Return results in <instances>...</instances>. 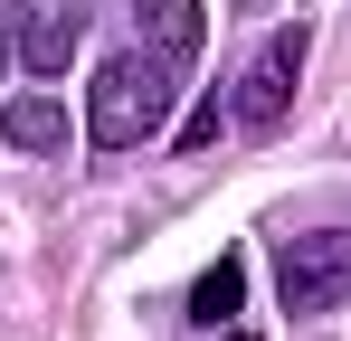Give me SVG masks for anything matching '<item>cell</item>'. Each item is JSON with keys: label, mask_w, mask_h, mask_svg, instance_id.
<instances>
[{"label": "cell", "mask_w": 351, "mask_h": 341, "mask_svg": "<svg viewBox=\"0 0 351 341\" xmlns=\"http://www.w3.org/2000/svg\"><path fill=\"white\" fill-rule=\"evenodd\" d=\"M171 123V57H105L95 66V95H86V142L105 152H133Z\"/></svg>", "instance_id": "6da1fadb"}, {"label": "cell", "mask_w": 351, "mask_h": 341, "mask_svg": "<svg viewBox=\"0 0 351 341\" xmlns=\"http://www.w3.org/2000/svg\"><path fill=\"white\" fill-rule=\"evenodd\" d=\"M276 303H285V313H332V303H351V227L285 237V256H276Z\"/></svg>", "instance_id": "7a4b0ae2"}, {"label": "cell", "mask_w": 351, "mask_h": 341, "mask_svg": "<svg viewBox=\"0 0 351 341\" xmlns=\"http://www.w3.org/2000/svg\"><path fill=\"white\" fill-rule=\"evenodd\" d=\"M294 76H304V29H276L256 48V66H247V86H237V123L247 133H276L285 105H294Z\"/></svg>", "instance_id": "3957f363"}, {"label": "cell", "mask_w": 351, "mask_h": 341, "mask_svg": "<svg viewBox=\"0 0 351 341\" xmlns=\"http://www.w3.org/2000/svg\"><path fill=\"white\" fill-rule=\"evenodd\" d=\"M0 133H10L19 152H58L66 142V105L58 95H10V105H0Z\"/></svg>", "instance_id": "277c9868"}, {"label": "cell", "mask_w": 351, "mask_h": 341, "mask_svg": "<svg viewBox=\"0 0 351 341\" xmlns=\"http://www.w3.org/2000/svg\"><path fill=\"white\" fill-rule=\"evenodd\" d=\"M237 303H247V256H219V266H209V275L190 284V313H199V323H209V332H219V323H228Z\"/></svg>", "instance_id": "5b68a950"}, {"label": "cell", "mask_w": 351, "mask_h": 341, "mask_svg": "<svg viewBox=\"0 0 351 341\" xmlns=\"http://www.w3.org/2000/svg\"><path fill=\"white\" fill-rule=\"evenodd\" d=\"M133 10H143V29H152L162 57H190V48H199V0H133Z\"/></svg>", "instance_id": "8992f818"}, {"label": "cell", "mask_w": 351, "mask_h": 341, "mask_svg": "<svg viewBox=\"0 0 351 341\" xmlns=\"http://www.w3.org/2000/svg\"><path fill=\"white\" fill-rule=\"evenodd\" d=\"M66 57H76V10L29 19V66H38V76H66Z\"/></svg>", "instance_id": "52a82bcc"}, {"label": "cell", "mask_w": 351, "mask_h": 341, "mask_svg": "<svg viewBox=\"0 0 351 341\" xmlns=\"http://www.w3.org/2000/svg\"><path fill=\"white\" fill-rule=\"evenodd\" d=\"M209 142H219V95L190 105V123H180V152H209Z\"/></svg>", "instance_id": "ba28073f"}, {"label": "cell", "mask_w": 351, "mask_h": 341, "mask_svg": "<svg viewBox=\"0 0 351 341\" xmlns=\"http://www.w3.org/2000/svg\"><path fill=\"white\" fill-rule=\"evenodd\" d=\"M0 76H10V38H0Z\"/></svg>", "instance_id": "9c48e42d"}]
</instances>
